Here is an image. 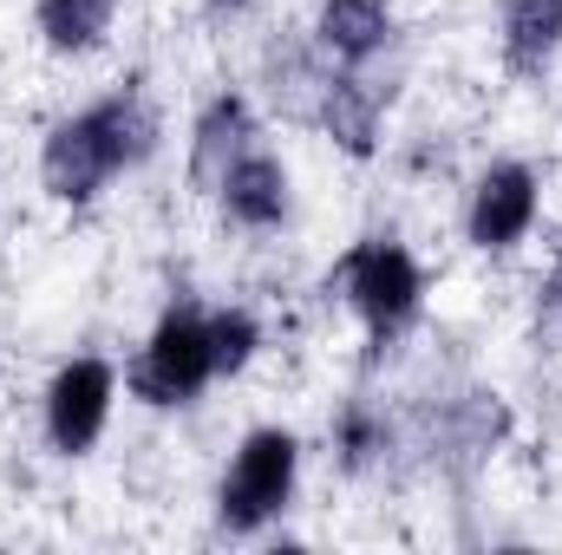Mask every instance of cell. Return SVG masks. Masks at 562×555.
Masks as SVG:
<instances>
[{"instance_id":"cell-1","label":"cell","mask_w":562,"mask_h":555,"mask_svg":"<svg viewBox=\"0 0 562 555\" xmlns=\"http://www.w3.org/2000/svg\"><path fill=\"white\" fill-rule=\"evenodd\" d=\"M157 138H164V125H157L150 99L138 86H119V92L92 99L86 112H72V118H59L46 132V144H40V183H46L53 203L79 209V203L105 196V183L119 170H138L144 157L157 150Z\"/></svg>"},{"instance_id":"cell-2","label":"cell","mask_w":562,"mask_h":555,"mask_svg":"<svg viewBox=\"0 0 562 555\" xmlns=\"http://www.w3.org/2000/svg\"><path fill=\"white\" fill-rule=\"evenodd\" d=\"M327 294H340V301L360 314L373 353H386V347H400V340L419 327L425 269L413 262L406 242H393V236H360V242L327 269Z\"/></svg>"},{"instance_id":"cell-3","label":"cell","mask_w":562,"mask_h":555,"mask_svg":"<svg viewBox=\"0 0 562 555\" xmlns=\"http://www.w3.org/2000/svg\"><path fill=\"white\" fill-rule=\"evenodd\" d=\"M216 380H223V373H216L210 307H196V301H177V307L157 314L150 340L138 347V360H132V373H125L132 399H138V406H157V412L203 399Z\"/></svg>"},{"instance_id":"cell-4","label":"cell","mask_w":562,"mask_h":555,"mask_svg":"<svg viewBox=\"0 0 562 555\" xmlns=\"http://www.w3.org/2000/svg\"><path fill=\"white\" fill-rule=\"evenodd\" d=\"M294 484H301V438L281 431V424H256L236 444V457H229V471L216 484V530L262 536L294 503Z\"/></svg>"},{"instance_id":"cell-5","label":"cell","mask_w":562,"mask_h":555,"mask_svg":"<svg viewBox=\"0 0 562 555\" xmlns=\"http://www.w3.org/2000/svg\"><path fill=\"white\" fill-rule=\"evenodd\" d=\"M112 399H119V366L112 360H99V353L66 360L46 380V406H40L46 412V444L59 457H86L112 424Z\"/></svg>"},{"instance_id":"cell-6","label":"cell","mask_w":562,"mask_h":555,"mask_svg":"<svg viewBox=\"0 0 562 555\" xmlns=\"http://www.w3.org/2000/svg\"><path fill=\"white\" fill-rule=\"evenodd\" d=\"M537 209H543L537 170L524 157H497V163L477 170V183L464 196V236H471V249L504 256V249H517L537 229Z\"/></svg>"},{"instance_id":"cell-7","label":"cell","mask_w":562,"mask_h":555,"mask_svg":"<svg viewBox=\"0 0 562 555\" xmlns=\"http://www.w3.org/2000/svg\"><path fill=\"white\" fill-rule=\"evenodd\" d=\"M216 203H223V216L236 223V229H281L288 223V209H294V183H288V163H281L269 144H249L229 170H223V183H216Z\"/></svg>"},{"instance_id":"cell-8","label":"cell","mask_w":562,"mask_h":555,"mask_svg":"<svg viewBox=\"0 0 562 555\" xmlns=\"http://www.w3.org/2000/svg\"><path fill=\"white\" fill-rule=\"evenodd\" d=\"M393 33H400V20L386 0H321L314 7V46L347 72L373 66L393 46Z\"/></svg>"},{"instance_id":"cell-9","label":"cell","mask_w":562,"mask_h":555,"mask_svg":"<svg viewBox=\"0 0 562 555\" xmlns=\"http://www.w3.org/2000/svg\"><path fill=\"white\" fill-rule=\"evenodd\" d=\"M386 99H393V86L380 92V86L367 79V66H360V72L334 66V79H327V99H321L314 125L340 144L347 157H360V163H367V157L380 150V118H386Z\"/></svg>"},{"instance_id":"cell-10","label":"cell","mask_w":562,"mask_h":555,"mask_svg":"<svg viewBox=\"0 0 562 555\" xmlns=\"http://www.w3.org/2000/svg\"><path fill=\"white\" fill-rule=\"evenodd\" d=\"M249 144H256V105H249L243 92H216V99L196 112V125H190V183L216 196L223 170H229Z\"/></svg>"},{"instance_id":"cell-11","label":"cell","mask_w":562,"mask_h":555,"mask_svg":"<svg viewBox=\"0 0 562 555\" xmlns=\"http://www.w3.org/2000/svg\"><path fill=\"white\" fill-rule=\"evenodd\" d=\"M562 53V0H504V66L510 79H543Z\"/></svg>"},{"instance_id":"cell-12","label":"cell","mask_w":562,"mask_h":555,"mask_svg":"<svg viewBox=\"0 0 562 555\" xmlns=\"http://www.w3.org/2000/svg\"><path fill=\"white\" fill-rule=\"evenodd\" d=\"M112 13H119V0H40L33 26L53 53H92V46H105Z\"/></svg>"},{"instance_id":"cell-13","label":"cell","mask_w":562,"mask_h":555,"mask_svg":"<svg viewBox=\"0 0 562 555\" xmlns=\"http://www.w3.org/2000/svg\"><path fill=\"white\" fill-rule=\"evenodd\" d=\"M334 444H340V464L347 471H373V464H386V451H393V424L373 412V406H347L340 424H334Z\"/></svg>"},{"instance_id":"cell-14","label":"cell","mask_w":562,"mask_h":555,"mask_svg":"<svg viewBox=\"0 0 562 555\" xmlns=\"http://www.w3.org/2000/svg\"><path fill=\"white\" fill-rule=\"evenodd\" d=\"M210 340H216V373L236 380L262 347V320L249 307H210Z\"/></svg>"},{"instance_id":"cell-15","label":"cell","mask_w":562,"mask_h":555,"mask_svg":"<svg viewBox=\"0 0 562 555\" xmlns=\"http://www.w3.org/2000/svg\"><path fill=\"white\" fill-rule=\"evenodd\" d=\"M537 327H550L562 340V256H557V269H550V281H543V301H537Z\"/></svg>"},{"instance_id":"cell-16","label":"cell","mask_w":562,"mask_h":555,"mask_svg":"<svg viewBox=\"0 0 562 555\" xmlns=\"http://www.w3.org/2000/svg\"><path fill=\"white\" fill-rule=\"evenodd\" d=\"M249 7H256V0H203V13H210V20H243Z\"/></svg>"}]
</instances>
